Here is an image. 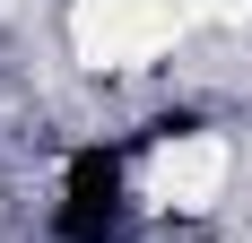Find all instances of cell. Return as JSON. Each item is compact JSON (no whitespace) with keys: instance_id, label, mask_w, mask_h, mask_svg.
Masks as SVG:
<instances>
[{"instance_id":"6da1fadb","label":"cell","mask_w":252,"mask_h":243,"mask_svg":"<svg viewBox=\"0 0 252 243\" xmlns=\"http://www.w3.org/2000/svg\"><path fill=\"white\" fill-rule=\"evenodd\" d=\"M200 18V0H78L70 9V52L87 70H139Z\"/></svg>"},{"instance_id":"7a4b0ae2","label":"cell","mask_w":252,"mask_h":243,"mask_svg":"<svg viewBox=\"0 0 252 243\" xmlns=\"http://www.w3.org/2000/svg\"><path fill=\"white\" fill-rule=\"evenodd\" d=\"M226 165H235V148L218 139V130H183V139H165V148H157L148 191L165 200V209H209V200L226 191Z\"/></svg>"},{"instance_id":"3957f363","label":"cell","mask_w":252,"mask_h":243,"mask_svg":"<svg viewBox=\"0 0 252 243\" xmlns=\"http://www.w3.org/2000/svg\"><path fill=\"white\" fill-rule=\"evenodd\" d=\"M200 18H218V26H252V0H200Z\"/></svg>"}]
</instances>
